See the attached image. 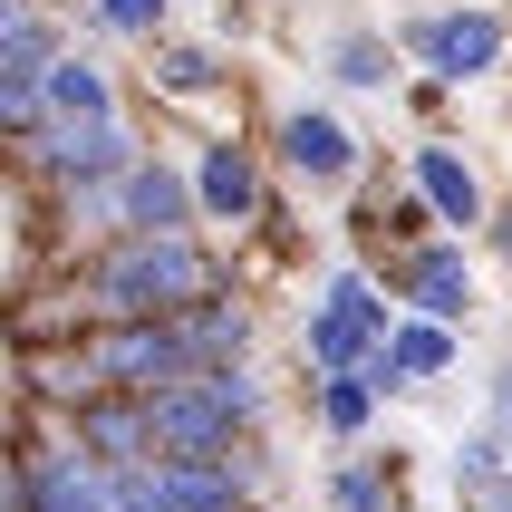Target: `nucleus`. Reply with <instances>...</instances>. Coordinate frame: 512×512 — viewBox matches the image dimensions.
<instances>
[{
    "instance_id": "nucleus-16",
    "label": "nucleus",
    "mask_w": 512,
    "mask_h": 512,
    "mask_svg": "<svg viewBox=\"0 0 512 512\" xmlns=\"http://www.w3.org/2000/svg\"><path fill=\"white\" fill-rule=\"evenodd\" d=\"M455 368H464V329H455V319H426V310H406V319H397V339L368 358V377L387 387V406L435 397Z\"/></svg>"
},
{
    "instance_id": "nucleus-5",
    "label": "nucleus",
    "mask_w": 512,
    "mask_h": 512,
    "mask_svg": "<svg viewBox=\"0 0 512 512\" xmlns=\"http://www.w3.org/2000/svg\"><path fill=\"white\" fill-rule=\"evenodd\" d=\"M261 145H271L281 184H300V194H329V203H348L377 165H387V155L368 145V126H358L339 97H300V107H271V116H261Z\"/></svg>"
},
{
    "instance_id": "nucleus-18",
    "label": "nucleus",
    "mask_w": 512,
    "mask_h": 512,
    "mask_svg": "<svg viewBox=\"0 0 512 512\" xmlns=\"http://www.w3.org/2000/svg\"><path fill=\"white\" fill-rule=\"evenodd\" d=\"M300 397H310L319 445H368L387 426V387L368 368H300Z\"/></svg>"
},
{
    "instance_id": "nucleus-20",
    "label": "nucleus",
    "mask_w": 512,
    "mask_h": 512,
    "mask_svg": "<svg viewBox=\"0 0 512 512\" xmlns=\"http://www.w3.org/2000/svg\"><path fill=\"white\" fill-rule=\"evenodd\" d=\"M116 107H136V78H126L97 39H78V49L49 68V116H116Z\"/></svg>"
},
{
    "instance_id": "nucleus-13",
    "label": "nucleus",
    "mask_w": 512,
    "mask_h": 512,
    "mask_svg": "<svg viewBox=\"0 0 512 512\" xmlns=\"http://www.w3.org/2000/svg\"><path fill=\"white\" fill-rule=\"evenodd\" d=\"M145 406H155V445H165V455H184V464H223L242 435H261V426H242V416H232V397L213 387V377L155 387Z\"/></svg>"
},
{
    "instance_id": "nucleus-22",
    "label": "nucleus",
    "mask_w": 512,
    "mask_h": 512,
    "mask_svg": "<svg viewBox=\"0 0 512 512\" xmlns=\"http://www.w3.org/2000/svg\"><path fill=\"white\" fill-rule=\"evenodd\" d=\"M223 474H232V484H242V493H252L261 512L281 503V455H271V426H261V435H242V445H232V455H223Z\"/></svg>"
},
{
    "instance_id": "nucleus-2",
    "label": "nucleus",
    "mask_w": 512,
    "mask_h": 512,
    "mask_svg": "<svg viewBox=\"0 0 512 512\" xmlns=\"http://www.w3.org/2000/svg\"><path fill=\"white\" fill-rule=\"evenodd\" d=\"M136 97L145 116H194V126H261L252 107V68L232 58V39H203V29H165L155 49L136 58Z\"/></svg>"
},
{
    "instance_id": "nucleus-17",
    "label": "nucleus",
    "mask_w": 512,
    "mask_h": 512,
    "mask_svg": "<svg viewBox=\"0 0 512 512\" xmlns=\"http://www.w3.org/2000/svg\"><path fill=\"white\" fill-rule=\"evenodd\" d=\"M126 194V232H203V194H194V155L145 145V165L116 184Z\"/></svg>"
},
{
    "instance_id": "nucleus-3",
    "label": "nucleus",
    "mask_w": 512,
    "mask_h": 512,
    "mask_svg": "<svg viewBox=\"0 0 512 512\" xmlns=\"http://www.w3.org/2000/svg\"><path fill=\"white\" fill-rule=\"evenodd\" d=\"M194 194H203V232L242 261V242L281 223V165H271V145L261 126H194Z\"/></svg>"
},
{
    "instance_id": "nucleus-7",
    "label": "nucleus",
    "mask_w": 512,
    "mask_h": 512,
    "mask_svg": "<svg viewBox=\"0 0 512 512\" xmlns=\"http://www.w3.org/2000/svg\"><path fill=\"white\" fill-rule=\"evenodd\" d=\"M397 290H387V271L377 261L348 252L339 271H319L310 310H300V348H310V368H368L377 348L397 339Z\"/></svg>"
},
{
    "instance_id": "nucleus-19",
    "label": "nucleus",
    "mask_w": 512,
    "mask_h": 512,
    "mask_svg": "<svg viewBox=\"0 0 512 512\" xmlns=\"http://www.w3.org/2000/svg\"><path fill=\"white\" fill-rule=\"evenodd\" d=\"M68 426H78V445H87L97 464H116V474H126V464H155V455H165V445H155V406H145L136 387H107V397H87Z\"/></svg>"
},
{
    "instance_id": "nucleus-23",
    "label": "nucleus",
    "mask_w": 512,
    "mask_h": 512,
    "mask_svg": "<svg viewBox=\"0 0 512 512\" xmlns=\"http://www.w3.org/2000/svg\"><path fill=\"white\" fill-rule=\"evenodd\" d=\"M484 242H493V261L512 271V203H493V223H484Z\"/></svg>"
},
{
    "instance_id": "nucleus-15",
    "label": "nucleus",
    "mask_w": 512,
    "mask_h": 512,
    "mask_svg": "<svg viewBox=\"0 0 512 512\" xmlns=\"http://www.w3.org/2000/svg\"><path fill=\"white\" fill-rule=\"evenodd\" d=\"M116 512H261V503L232 484L223 464L155 455V464H126V474H116Z\"/></svg>"
},
{
    "instance_id": "nucleus-24",
    "label": "nucleus",
    "mask_w": 512,
    "mask_h": 512,
    "mask_svg": "<svg viewBox=\"0 0 512 512\" xmlns=\"http://www.w3.org/2000/svg\"><path fill=\"white\" fill-rule=\"evenodd\" d=\"M455 512H464V503H455Z\"/></svg>"
},
{
    "instance_id": "nucleus-9",
    "label": "nucleus",
    "mask_w": 512,
    "mask_h": 512,
    "mask_svg": "<svg viewBox=\"0 0 512 512\" xmlns=\"http://www.w3.org/2000/svg\"><path fill=\"white\" fill-rule=\"evenodd\" d=\"M87 358H97L107 387H136V397L184 387V377L213 368L203 339H194V319H97V329H87Z\"/></svg>"
},
{
    "instance_id": "nucleus-12",
    "label": "nucleus",
    "mask_w": 512,
    "mask_h": 512,
    "mask_svg": "<svg viewBox=\"0 0 512 512\" xmlns=\"http://www.w3.org/2000/svg\"><path fill=\"white\" fill-rule=\"evenodd\" d=\"M310 68L329 78V97H406V39L397 29H377V20H339V29H319V49Z\"/></svg>"
},
{
    "instance_id": "nucleus-6",
    "label": "nucleus",
    "mask_w": 512,
    "mask_h": 512,
    "mask_svg": "<svg viewBox=\"0 0 512 512\" xmlns=\"http://www.w3.org/2000/svg\"><path fill=\"white\" fill-rule=\"evenodd\" d=\"M397 39L416 78L445 87L512 78V10H493V0H416V10H397Z\"/></svg>"
},
{
    "instance_id": "nucleus-4",
    "label": "nucleus",
    "mask_w": 512,
    "mask_h": 512,
    "mask_svg": "<svg viewBox=\"0 0 512 512\" xmlns=\"http://www.w3.org/2000/svg\"><path fill=\"white\" fill-rule=\"evenodd\" d=\"M0 512H116V464L87 455L68 416H29L0 455Z\"/></svg>"
},
{
    "instance_id": "nucleus-14",
    "label": "nucleus",
    "mask_w": 512,
    "mask_h": 512,
    "mask_svg": "<svg viewBox=\"0 0 512 512\" xmlns=\"http://www.w3.org/2000/svg\"><path fill=\"white\" fill-rule=\"evenodd\" d=\"M319 512H416V484H406V445H397V435L329 445V464H319Z\"/></svg>"
},
{
    "instance_id": "nucleus-8",
    "label": "nucleus",
    "mask_w": 512,
    "mask_h": 512,
    "mask_svg": "<svg viewBox=\"0 0 512 512\" xmlns=\"http://www.w3.org/2000/svg\"><path fill=\"white\" fill-rule=\"evenodd\" d=\"M68 0H0V136L20 145L49 126V68L78 49Z\"/></svg>"
},
{
    "instance_id": "nucleus-11",
    "label": "nucleus",
    "mask_w": 512,
    "mask_h": 512,
    "mask_svg": "<svg viewBox=\"0 0 512 512\" xmlns=\"http://www.w3.org/2000/svg\"><path fill=\"white\" fill-rule=\"evenodd\" d=\"M397 165H406L416 203H426L445 232H484L493 223V184H484V165H474V145H464L455 126H416V136L397 145Z\"/></svg>"
},
{
    "instance_id": "nucleus-21",
    "label": "nucleus",
    "mask_w": 512,
    "mask_h": 512,
    "mask_svg": "<svg viewBox=\"0 0 512 512\" xmlns=\"http://www.w3.org/2000/svg\"><path fill=\"white\" fill-rule=\"evenodd\" d=\"M174 29V0H78V39L97 49H155Z\"/></svg>"
},
{
    "instance_id": "nucleus-1",
    "label": "nucleus",
    "mask_w": 512,
    "mask_h": 512,
    "mask_svg": "<svg viewBox=\"0 0 512 512\" xmlns=\"http://www.w3.org/2000/svg\"><path fill=\"white\" fill-rule=\"evenodd\" d=\"M68 281H78L87 319H184V310H203L213 290L242 281V261H232L213 232H116Z\"/></svg>"
},
{
    "instance_id": "nucleus-10",
    "label": "nucleus",
    "mask_w": 512,
    "mask_h": 512,
    "mask_svg": "<svg viewBox=\"0 0 512 512\" xmlns=\"http://www.w3.org/2000/svg\"><path fill=\"white\" fill-rule=\"evenodd\" d=\"M377 271H387V290H397V310L455 319V329L484 319V290H474V232H406Z\"/></svg>"
}]
</instances>
